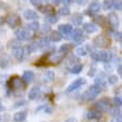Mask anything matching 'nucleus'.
I'll use <instances>...</instances> for the list:
<instances>
[{
    "label": "nucleus",
    "instance_id": "58836bf2",
    "mask_svg": "<svg viewBox=\"0 0 122 122\" xmlns=\"http://www.w3.org/2000/svg\"><path fill=\"white\" fill-rule=\"evenodd\" d=\"M96 21H97L98 23H100L101 26H102V25H103V21H104V17H103V16H97Z\"/></svg>",
    "mask_w": 122,
    "mask_h": 122
},
{
    "label": "nucleus",
    "instance_id": "72a5a7b5",
    "mask_svg": "<svg viewBox=\"0 0 122 122\" xmlns=\"http://www.w3.org/2000/svg\"><path fill=\"white\" fill-rule=\"evenodd\" d=\"M108 83L111 84V86H113V84H117L118 83V81H119V78L117 77V76H114V74H112V76H110L108 79Z\"/></svg>",
    "mask_w": 122,
    "mask_h": 122
},
{
    "label": "nucleus",
    "instance_id": "1a4fd4ad",
    "mask_svg": "<svg viewBox=\"0 0 122 122\" xmlns=\"http://www.w3.org/2000/svg\"><path fill=\"white\" fill-rule=\"evenodd\" d=\"M71 35V38L73 41H81V40H83V31L81 29H74L72 30V32L70 33Z\"/></svg>",
    "mask_w": 122,
    "mask_h": 122
},
{
    "label": "nucleus",
    "instance_id": "09e8293b",
    "mask_svg": "<svg viewBox=\"0 0 122 122\" xmlns=\"http://www.w3.org/2000/svg\"><path fill=\"white\" fill-rule=\"evenodd\" d=\"M117 121H118V122H122V112L118 114V117H117Z\"/></svg>",
    "mask_w": 122,
    "mask_h": 122
},
{
    "label": "nucleus",
    "instance_id": "3c124183",
    "mask_svg": "<svg viewBox=\"0 0 122 122\" xmlns=\"http://www.w3.org/2000/svg\"><path fill=\"white\" fill-rule=\"evenodd\" d=\"M61 1H62V0H53V3H55V5H59Z\"/></svg>",
    "mask_w": 122,
    "mask_h": 122
},
{
    "label": "nucleus",
    "instance_id": "dca6fc26",
    "mask_svg": "<svg viewBox=\"0 0 122 122\" xmlns=\"http://www.w3.org/2000/svg\"><path fill=\"white\" fill-rule=\"evenodd\" d=\"M10 86L13 89H22L23 88L22 83H21V79H19V78H17V77L12 78L10 80Z\"/></svg>",
    "mask_w": 122,
    "mask_h": 122
},
{
    "label": "nucleus",
    "instance_id": "2eb2a0df",
    "mask_svg": "<svg viewBox=\"0 0 122 122\" xmlns=\"http://www.w3.org/2000/svg\"><path fill=\"white\" fill-rule=\"evenodd\" d=\"M23 17H25V19L27 20H37L38 19V15H37V12L36 11H33V10H26L25 12H23Z\"/></svg>",
    "mask_w": 122,
    "mask_h": 122
},
{
    "label": "nucleus",
    "instance_id": "423d86ee",
    "mask_svg": "<svg viewBox=\"0 0 122 122\" xmlns=\"http://www.w3.org/2000/svg\"><path fill=\"white\" fill-rule=\"evenodd\" d=\"M84 83H86V79H83V78H79V79H77V80H74L73 82L68 87L67 91L68 92H71V91H73V90H77L78 88H80L81 86H83Z\"/></svg>",
    "mask_w": 122,
    "mask_h": 122
},
{
    "label": "nucleus",
    "instance_id": "f8f14e48",
    "mask_svg": "<svg viewBox=\"0 0 122 122\" xmlns=\"http://www.w3.org/2000/svg\"><path fill=\"white\" fill-rule=\"evenodd\" d=\"M100 9H101V5H100V2H98V1H93V2L90 3L88 13H89V15H94V13L99 12Z\"/></svg>",
    "mask_w": 122,
    "mask_h": 122
},
{
    "label": "nucleus",
    "instance_id": "393cba45",
    "mask_svg": "<svg viewBox=\"0 0 122 122\" xmlns=\"http://www.w3.org/2000/svg\"><path fill=\"white\" fill-rule=\"evenodd\" d=\"M59 20V17L56 15L55 12L49 13V15H46V21H48L49 23H56Z\"/></svg>",
    "mask_w": 122,
    "mask_h": 122
},
{
    "label": "nucleus",
    "instance_id": "473e14b6",
    "mask_svg": "<svg viewBox=\"0 0 122 122\" xmlns=\"http://www.w3.org/2000/svg\"><path fill=\"white\" fill-rule=\"evenodd\" d=\"M9 47H11L12 49L21 47V45H20V40H18V39H13V40H10V41H9Z\"/></svg>",
    "mask_w": 122,
    "mask_h": 122
},
{
    "label": "nucleus",
    "instance_id": "a18cd8bd",
    "mask_svg": "<svg viewBox=\"0 0 122 122\" xmlns=\"http://www.w3.org/2000/svg\"><path fill=\"white\" fill-rule=\"evenodd\" d=\"M30 1H31V3L33 6H36V7L40 6V0H30Z\"/></svg>",
    "mask_w": 122,
    "mask_h": 122
},
{
    "label": "nucleus",
    "instance_id": "5fc2aeb1",
    "mask_svg": "<svg viewBox=\"0 0 122 122\" xmlns=\"http://www.w3.org/2000/svg\"><path fill=\"white\" fill-rule=\"evenodd\" d=\"M66 122H76V119H68Z\"/></svg>",
    "mask_w": 122,
    "mask_h": 122
},
{
    "label": "nucleus",
    "instance_id": "de8ad7c7",
    "mask_svg": "<svg viewBox=\"0 0 122 122\" xmlns=\"http://www.w3.org/2000/svg\"><path fill=\"white\" fill-rule=\"evenodd\" d=\"M61 2H63L66 6H69L70 3H72V0H62Z\"/></svg>",
    "mask_w": 122,
    "mask_h": 122
},
{
    "label": "nucleus",
    "instance_id": "7ed1b4c3",
    "mask_svg": "<svg viewBox=\"0 0 122 122\" xmlns=\"http://www.w3.org/2000/svg\"><path fill=\"white\" fill-rule=\"evenodd\" d=\"M96 109L100 112H107L108 110L110 109V102L109 100L103 98V99H100L99 101H97L96 103Z\"/></svg>",
    "mask_w": 122,
    "mask_h": 122
},
{
    "label": "nucleus",
    "instance_id": "4c0bfd02",
    "mask_svg": "<svg viewBox=\"0 0 122 122\" xmlns=\"http://www.w3.org/2000/svg\"><path fill=\"white\" fill-rule=\"evenodd\" d=\"M109 111H110V114L112 117H117L118 114H119V108L117 106H114V107H110V109H109Z\"/></svg>",
    "mask_w": 122,
    "mask_h": 122
},
{
    "label": "nucleus",
    "instance_id": "2f4dec72",
    "mask_svg": "<svg viewBox=\"0 0 122 122\" xmlns=\"http://www.w3.org/2000/svg\"><path fill=\"white\" fill-rule=\"evenodd\" d=\"M59 15H60V16H68V15H70L69 7L64 6V7H62V8H60V9H59Z\"/></svg>",
    "mask_w": 122,
    "mask_h": 122
},
{
    "label": "nucleus",
    "instance_id": "b1692460",
    "mask_svg": "<svg viewBox=\"0 0 122 122\" xmlns=\"http://www.w3.org/2000/svg\"><path fill=\"white\" fill-rule=\"evenodd\" d=\"M49 38H50V40H51L52 42H59L61 39H62V35H61L59 31H52Z\"/></svg>",
    "mask_w": 122,
    "mask_h": 122
},
{
    "label": "nucleus",
    "instance_id": "f704fd0d",
    "mask_svg": "<svg viewBox=\"0 0 122 122\" xmlns=\"http://www.w3.org/2000/svg\"><path fill=\"white\" fill-rule=\"evenodd\" d=\"M39 27H40V25L37 21H35V22H31L28 25V30H30V31H37L39 29Z\"/></svg>",
    "mask_w": 122,
    "mask_h": 122
},
{
    "label": "nucleus",
    "instance_id": "9b49d317",
    "mask_svg": "<svg viewBox=\"0 0 122 122\" xmlns=\"http://www.w3.org/2000/svg\"><path fill=\"white\" fill-rule=\"evenodd\" d=\"M87 118L90 120H99L100 118H101V112L98 111L97 109L89 110L87 112Z\"/></svg>",
    "mask_w": 122,
    "mask_h": 122
},
{
    "label": "nucleus",
    "instance_id": "4be33fe9",
    "mask_svg": "<svg viewBox=\"0 0 122 122\" xmlns=\"http://www.w3.org/2000/svg\"><path fill=\"white\" fill-rule=\"evenodd\" d=\"M88 90L90 91L92 94H94V96H98V94H100V93L102 92V88L100 87V86H98V84H93V86H90V88L88 89Z\"/></svg>",
    "mask_w": 122,
    "mask_h": 122
},
{
    "label": "nucleus",
    "instance_id": "7c9ffc66",
    "mask_svg": "<svg viewBox=\"0 0 122 122\" xmlns=\"http://www.w3.org/2000/svg\"><path fill=\"white\" fill-rule=\"evenodd\" d=\"M40 8V10H41L43 13H46V15H49V13H52L55 12V10H53V7L51 6H47V7H39Z\"/></svg>",
    "mask_w": 122,
    "mask_h": 122
},
{
    "label": "nucleus",
    "instance_id": "c756f323",
    "mask_svg": "<svg viewBox=\"0 0 122 122\" xmlns=\"http://www.w3.org/2000/svg\"><path fill=\"white\" fill-rule=\"evenodd\" d=\"M112 8H114L118 11L122 10V1L121 0H112Z\"/></svg>",
    "mask_w": 122,
    "mask_h": 122
},
{
    "label": "nucleus",
    "instance_id": "412c9836",
    "mask_svg": "<svg viewBox=\"0 0 122 122\" xmlns=\"http://www.w3.org/2000/svg\"><path fill=\"white\" fill-rule=\"evenodd\" d=\"M55 78H56V74H55V72L51 70L46 71V73L43 74V80H45L46 82H51V81L55 80Z\"/></svg>",
    "mask_w": 122,
    "mask_h": 122
},
{
    "label": "nucleus",
    "instance_id": "0eeeda50",
    "mask_svg": "<svg viewBox=\"0 0 122 122\" xmlns=\"http://www.w3.org/2000/svg\"><path fill=\"white\" fill-rule=\"evenodd\" d=\"M16 36H17V39L20 40V41H23V40H29L31 38V35L28 30H23V29H20V30H17L16 31Z\"/></svg>",
    "mask_w": 122,
    "mask_h": 122
},
{
    "label": "nucleus",
    "instance_id": "39448f33",
    "mask_svg": "<svg viewBox=\"0 0 122 122\" xmlns=\"http://www.w3.org/2000/svg\"><path fill=\"white\" fill-rule=\"evenodd\" d=\"M108 22H109V25L112 28H114V29H117L118 27H119L120 25V20H119V17L117 16V13H109V16H108Z\"/></svg>",
    "mask_w": 122,
    "mask_h": 122
},
{
    "label": "nucleus",
    "instance_id": "f257e3e1",
    "mask_svg": "<svg viewBox=\"0 0 122 122\" xmlns=\"http://www.w3.org/2000/svg\"><path fill=\"white\" fill-rule=\"evenodd\" d=\"M90 53H91V58L94 61H101V62H109L111 59L110 52L107 51H96L94 49L90 48Z\"/></svg>",
    "mask_w": 122,
    "mask_h": 122
},
{
    "label": "nucleus",
    "instance_id": "ea45409f",
    "mask_svg": "<svg viewBox=\"0 0 122 122\" xmlns=\"http://www.w3.org/2000/svg\"><path fill=\"white\" fill-rule=\"evenodd\" d=\"M114 102H116V104L118 107H122V99L120 97H116L114 98Z\"/></svg>",
    "mask_w": 122,
    "mask_h": 122
},
{
    "label": "nucleus",
    "instance_id": "cd10ccee",
    "mask_svg": "<svg viewBox=\"0 0 122 122\" xmlns=\"http://www.w3.org/2000/svg\"><path fill=\"white\" fill-rule=\"evenodd\" d=\"M82 69H83V66L80 63H77V64H74V66H72L71 67V73H73V74H78V73H80L81 71H82Z\"/></svg>",
    "mask_w": 122,
    "mask_h": 122
},
{
    "label": "nucleus",
    "instance_id": "aec40b11",
    "mask_svg": "<svg viewBox=\"0 0 122 122\" xmlns=\"http://www.w3.org/2000/svg\"><path fill=\"white\" fill-rule=\"evenodd\" d=\"M39 96H40V88H38V87L32 88L31 90L29 91V94H28L30 100H36Z\"/></svg>",
    "mask_w": 122,
    "mask_h": 122
},
{
    "label": "nucleus",
    "instance_id": "6e6552de",
    "mask_svg": "<svg viewBox=\"0 0 122 122\" xmlns=\"http://www.w3.org/2000/svg\"><path fill=\"white\" fill-rule=\"evenodd\" d=\"M26 50L22 48V47H19V48H15L12 49V55L13 57L17 59V60H23V58H25V56H26Z\"/></svg>",
    "mask_w": 122,
    "mask_h": 122
},
{
    "label": "nucleus",
    "instance_id": "864d4df0",
    "mask_svg": "<svg viewBox=\"0 0 122 122\" xmlns=\"http://www.w3.org/2000/svg\"><path fill=\"white\" fill-rule=\"evenodd\" d=\"M50 0H40V2H42V3H48Z\"/></svg>",
    "mask_w": 122,
    "mask_h": 122
},
{
    "label": "nucleus",
    "instance_id": "c85d7f7f",
    "mask_svg": "<svg viewBox=\"0 0 122 122\" xmlns=\"http://www.w3.org/2000/svg\"><path fill=\"white\" fill-rule=\"evenodd\" d=\"M76 53H77V56H79V57H84V56H87V53H88L87 48H86L84 46L78 47V48L76 49Z\"/></svg>",
    "mask_w": 122,
    "mask_h": 122
},
{
    "label": "nucleus",
    "instance_id": "603ef678",
    "mask_svg": "<svg viewBox=\"0 0 122 122\" xmlns=\"http://www.w3.org/2000/svg\"><path fill=\"white\" fill-rule=\"evenodd\" d=\"M5 110V107L2 106V103H1V101H0V111H3Z\"/></svg>",
    "mask_w": 122,
    "mask_h": 122
},
{
    "label": "nucleus",
    "instance_id": "a878e982",
    "mask_svg": "<svg viewBox=\"0 0 122 122\" xmlns=\"http://www.w3.org/2000/svg\"><path fill=\"white\" fill-rule=\"evenodd\" d=\"M81 99L84 100V101H92V100L96 99V96L92 94L89 90H87L86 92L82 93V96H81Z\"/></svg>",
    "mask_w": 122,
    "mask_h": 122
},
{
    "label": "nucleus",
    "instance_id": "a19ab883",
    "mask_svg": "<svg viewBox=\"0 0 122 122\" xmlns=\"http://www.w3.org/2000/svg\"><path fill=\"white\" fill-rule=\"evenodd\" d=\"M77 62H78V59L76 58V57H70L69 58V61H68V63H72L74 66V64H77Z\"/></svg>",
    "mask_w": 122,
    "mask_h": 122
},
{
    "label": "nucleus",
    "instance_id": "f03ea898",
    "mask_svg": "<svg viewBox=\"0 0 122 122\" xmlns=\"http://www.w3.org/2000/svg\"><path fill=\"white\" fill-rule=\"evenodd\" d=\"M110 43H111V40L106 35H99L93 39V46L97 47V48L106 49L108 47H110Z\"/></svg>",
    "mask_w": 122,
    "mask_h": 122
},
{
    "label": "nucleus",
    "instance_id": "bb28decb",
    "mask_svg": "<svg viewBox=\"0 0 122 122\" xmlns=\"http://www.w3.org/2000/svg\"><path fill=\"white\" fill-rule=\"evenodd\" d=\"M50 38L49 37H45V38H42L40 41H39V48L40 49H45L47 48V47H49V45H50Z\"/></svg>",
    "mask_w": 122,
    "mask_h": 122
},
{
    "label": "nucleus",
    "instance_id": "9d476101",
    "mask_svg": "<svg viewBox=\"0 0 122 122\" xmlns=\"http://www.w3.org/2000/svg\"><path fill=\"white\" fill-rule=\"evenodd\" d=\"M72 26L71 25H68V23H66V25H61V26H59V32H60L61 35L67 38V35H70L71 32H72Z\"/></svg>",
    "mask_w": 122,
    "mask_h": 122
},
{
    "label": "nucleus",
    "instance_id": "6ab92c4d",
    "mask_svg": "<svg viewBox=\"0 0 122 122\" xmlns=\"http://www.w3.org/2000/svg\"><path fill=\"white\" fill-rule=\"evenodd\" d=\"M27 118V112L26 111H20V112L15 113L13 116V120L16 122H23Z\"/></svg>",
    "mask_w": 122,
    "mask_h": 122
},
{
    "label": "nucleus",
    "instance_id": "49530a36",
    "mask_svg": "<svg viewBox=\"0 0 122 122\" xmlns=\"http://www.w3.org/2000/svg\"><path fill=\"white\" fill-rule=\"evenodd\" d=\"M42 31H43V32L50 31V26H48V25H45V26H42Z\"/></svg>",
    "mask_w": 122,
    "mask_h": 122
},
{
    "label": "nucleus",
    "instance_id": "37998d69",
    "mask_svg": "<svg viewBox=\"0 0 122 122\" xmlns=\"http://www.w3.org/2000/svg\"><path fill=\"white\" fill-rule=\"evenodd\" d=\"M89 2V0H77V3L79 6H86Z\"/></svg>",
    "mask_w": 122,
    "mask_h": 122
},
{
    "label": "nucleus",
    "instance_id": "5701e85b",
    "mask_svg": "<svg viewBox=\"0 0 122 122\" xmlns=\"http://www.w3.org/2000/svg\"><path fill=\"white\" fill-rule=\"evenodd\" d=\"M10 63V59L7 55H1L0 56V67L1 68H6L8 67Z\"/></svg>",
    "mask_w": 122,
    "mask_h": 122
},
{
    "label": "nucleus",
    "instance_id": "f3484780",
    "mask_svg": "<svg viewBox=\"0 0 122 122\" xmlns=\"http://www.w3.org/2000/svg\"><path fill=\"white\" fill-rule=\"evenodd\" d=\"M33 79H35V73L32 71H26L22 74V81L25 83H30Z\"/></svg>",
    "mask_w": 122,
    "mask_h": 122
},
{
    "label": "nucleus",
    "instance_id": "8fccbe9b",
    "mask_svg": "<svg viewBox=\"0 0 122 122\" xmlns=\"http://www.w3.org/2000/svg\"><path fill=\"white\" fill-rule=\"evenodd\" d=\"M118 73H119L120 76L122 77V64H120L119 67H118Z\"/></svg>",
    "mask_w": 122,
    "mask_h": 122
},
{
    "label": "nucleus",
    "instance_id": "4468645a",
    "mask_svg": "<svg viewBox=\"0 0 122 122\" xmlns=\"http://www.w3.org/2000/svg\"><path fill=\"white\" fill-rule=\"evenodd\" d=\"M82 21H83V16L81 13H74L71 17V22L74 26H80L81 23H82Z\"/></svg>",
    "mask_w": 122,
    "mask_h": 122
},
{
    "label": "nucleus",
    "instance_id": "c03bdc74",
    "mask_svg": "<svg viewBox=\"0 0 122 122\" xmlns=\"http://www.w3.org/2000/svg\"><path fill=\"white\" fill-rule=\"evenodd\" d=\"M94 72H96V67H94V66H92V67H91V70L88 72V76H90V77H93Z\"/></svg>",
    "mask_w": 122,
    "mask_h": 122
},
{
    "label": "nucleus",
    "instance_id": "ddd939ff",
    "mask_svg": "<svg viewBox=\"0 0 122 122\" xmlns=\"http://www.w3.org/2000/svg\"><path fill=\"white\" fill-rule=\"evenodd\" d=\"M107 79H108V78L106 77V74L103 73V72H100L99 76H97V78H96V84L100 86V87L103 89V88H104V86H106Z\"/></svg>",
    "mask_w": 122,
    "mask_h": 122
},
{
    "label": "nucleus",
    "instance_id": "6e6d98bb",
    "mask_svg": "<svg viewBox=\"0 0 122 122\" xmlns=\"http://www.w3.org/2000/svg\"><path fill=\"white\" fill-rule=\"evenodd\" d=\"M2 23H3V19L0 17V26H2Z\"/></svg>",
    "mask_w": 122,
    "mask_h": 122
},
{
    "label": "nucleus",
    "instance_id": "a211bd4d",
    "mask_svg": "<svg viewBox=\"0 0 122 122\" xmlns=\"http://www.w3.org/2000/svg\"><path fill=\"white\" fill-rule=\"evenodd\" d=\"M83 29L88 33H93V32L98 31V26L94 23H84L83 25Z\"/></svg>",
    "mask_w": 122,
    "mask_h": 122
},
{
    "label": "nucleus",
    "instance_id": "e433bc0d",
    "mask_svg": "<svg viewBox=\"0 0 122 122\" xmlns=\"http://www.w3.org/2000/svg\"><path fill=\"white\" fill-rule=\"evenodd\" d=\"M102 8L104 10L111 9V8H112V0H104V1H103V5H102Z\"/></svg>",
    "mask_w": 122,
    "mask_h": 122
},
{
    "label": "nucleus",
    "instance_id": "20e7f679",
    "mask_svg": "<svg viewBox=\"0 0 122 122\" xmlns=\"http://www.w3.org/2000/svg\"><path fill=\"white\" fill-rule=\"evenodd\" d=\"M6 22L10 28H16L20 25V18L17 15H9L6 18Z\"/></svg>",
    "mask_w": 122,
    "mask_h": 122
},
{
    "label": "nucleus",
    "instance_id": "79ce46f5",
    "mask_svg": "<svg viewBox=\"0 0 122 122\" xmlns=\"http://www.w3.org/2000/svg\"><path fill=\"white\" fill-rule=\"evenodd\" d=\"M114 38H116L118 41L122 42V32H116V33H114Z\"/></svg>",
    "mask_w": 122,
    "mask_h": 122
},
{
    "label": "nucleus",
    "instance_id": "c9c22d12",
    "mask_svg": "<svg viewBox=\"0 0 122 122\" xmlns=\"http://www.w3.org/2000/svg\"><path fill=\"white\" fill-rule=\"evenodd\" d=\"M71 49V46L69 45H63L60 47V53L61 55H66V53H68V52L70 51Z\"/></svg>",
    "mask_w": 122,
    "mask_h": 122
}]
</instances>
